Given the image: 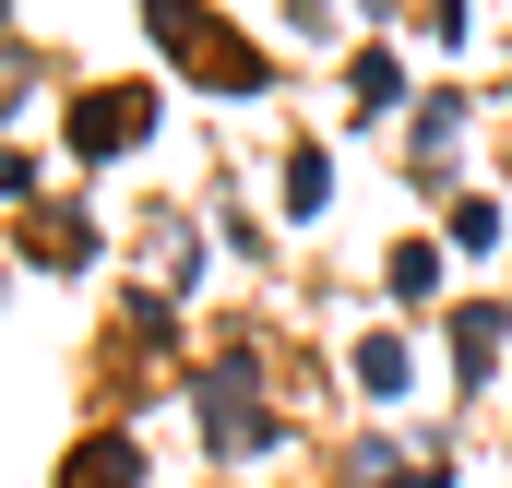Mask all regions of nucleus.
Wrapping results in <instances>:
<instances>
[{
    "instance_id": "1",
    "label": "nucleus",
    "mask_w": 512,
    "mask_h": 488,
    "mask_svg": "<svg viewBox=\"0 0 512 488\" xmlns=\"http://www.w3.org/2000/svg\"><path fill=\"white\" fill-rule=\"evenodd\" d=\"M143 465H131V441H84V465H72V488H131Z\"/></svg>"
}]
</instances>
